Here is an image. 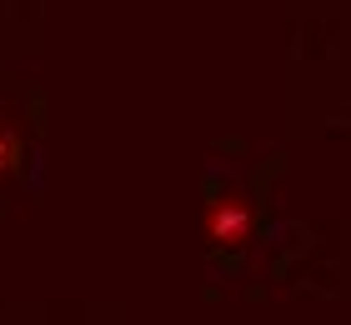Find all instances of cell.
<instances>
[{"label":"cell","instance_id":"obj_1","mask_svg":"<svg viewBox=\"0 0 351 325\" xmlns=\"http://www.w3.org/2000/svg\"><path fill=\"white\" fill-rule=\"evenodd\" d=\"M251 231H256V216H251V205L241 195H216L211 210H206V240H211L216 250H241Z\"/></svg>","mask_w":351,"mask_h":325},{"label":"cell","instance_id":"obj_2","mask_svg":"<svg viewBox=\"0 0 351 325\" xmlns=\"http://www.w3.org/2000/svg\"><path fill=\"white\" fill-rule=\"evenodd\" d=\"M21 166V135H15L10 125H0V181Z\"/></svg>","mask_w":351,"mask_h":325}]
</instances>
